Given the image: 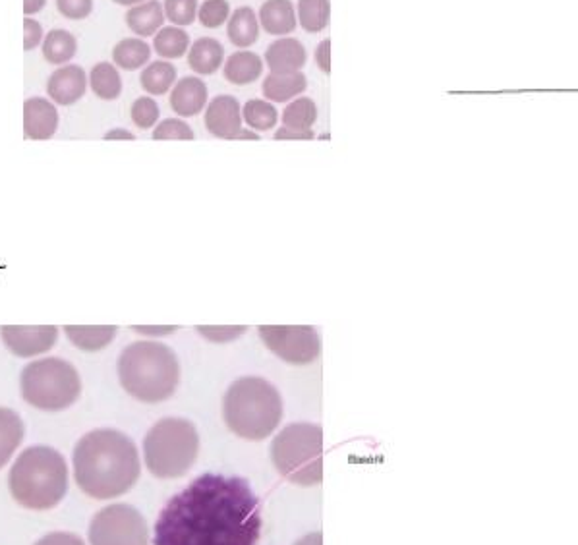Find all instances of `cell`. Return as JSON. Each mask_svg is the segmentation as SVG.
Here are the masks:
<instances>
[{
    "instance_id": "43",
    "label": "cell",
    "mask_w": 578,
    "mask_h": 545,
    "mask_svg": "<svg viewBox=\"0 0 578 545\" xmlns=\"http://www.w3.org/2000/svg\"><path fill=\"white\" fill-rule=\"evenodd\" d=\"M275 140H314L312 130H294V128H279L275 134Z\"/></svg>"
},
{
    "instance_id": "23",
    "label": "cell",
    "mask_w": 578,
    "mask_h": 545,
    "mask_svg": "<svg viewBox=\"0 0 578 545\" xmlns=\"http://www.w3.org/2000/svg\"><path fill=\"white\" fill-rule=\"evenodd\" d=\"M227 35L232 45L240 49H248L250 45H254L260 39V20L254 8L250 6L236 8L227 22Z\"/></svg>"
},
{
    "instance_id": "42",
    "label": "cell",
    "mask_w": 578,
    "mask_h": 545,
    "mask_svg": "<svg viewBox=\"0 0 578 545\" xmlns=\"http://www.w3.org/2000/svg\"><path fill=\"white\" fill-rule=\"evenodd\" d=\"M134 333L140 335H147V337H167L171 333H176L178 327L176 325H163V327H151V325H132L130 327Z\"/></svg>"
},
{
    "instance_id": "4",
    "label": "cell",
    "mask_w": 578,
    "mask_h": 545,
    "mask_svg": "<svg viewBox=\"0 0 578 545\" xmlns=\"http://www.w3.org/2000/svg\"><path fill=\"white\" fill-rule=\"evenodd\" d=\"M8 488L24 509H55L68 491L66 460L53 447H28L10 468Z\"/></svg>"
},
{
    "instance_id": "13",
    "label": "cell",
    "mask_w": 578,
    "mask_h": 545,
    "mask_svg": "<svg viewBox=\"0 0 578 545\" xmlns=\"http://www.w3.org/2000/svg\"><path fill=\"white\" fill-rule=\"evenodd\" d=\"M87 89L86 70L78 64H66L57 68L47 80V95L53 103L70 107L78 103Z\"/></svg>"
},
{
    "instance_id": "32",
    "label": "cell",
    "mask_w": 578,
    "mask_h": 545,
    "mask_svg": "<svg viewBox=\"0 0 578 545\" xmlns=\"http://www.w3.org/2000/svg\"><path fill=\"white\" fill-rule=\"evenodd\" d=\"M285 128L294 130H312V126L318 120V107L310 97H300L294 99V103H289L287 109L281 116Z\"/></svg>"
},
{
    "instance_id": "15",
    "label": "cell",
    "mask_w": 578,
    "mask_h": 545,
    "mask_svg": "<svg viewBox=\"0 0 578 545\" xmlns=\"http://www.w3.org/2000/svg\"><path fill=\"white\" fill-rule=\"evenodd\" d=\"M209 103L207 86L200 76H186L178 80L171 91V109L182 118H192L202 113Z\"/></svg>"
},
{
    "instance_id": "41",
    "label": "cell",
    "mask_w": 578,
    "mask_h": 545,
    "mask_svg": "<svg viewBox=\"0 0 578 545\" xmlns=\"http://www.w3.org/2000/svg\"><path fill=\"white\" fill-rule=\"evenodd\" d=\"M316 62L325 76L331 74V39H325L319 43L316 49Z\"/></svg>"
},
{
    "instance_id": "38",
    "label": "cell",
    "mask_w": 578,
    "mask_h": 545,
    "mask_svg": "<svg viewBox=\"0 0 578 545\" xmlns=\"http://www.w3.org/2000/svg\"><path fill=\"white\" fill-rule=\"evenodd\" d=\"M57 10L68 20H86L93 12V0H57Z\"/></svg>"
},
{
    "instance_id": "46",
    "label": "cell",
    "mask_w": 578,
    "mask_h": 545,
    "mask_svg": "<svg viewBox=\"0 0 578 545\" xmlns=\"http://www.w3.org/2000/svg\"><path fill=\"white\" fill-rule=\"evenodd\" d=\"M294 545H323V536L319 532L308 534V536H304L300 542H296Z\"/></svg>"
},
{
    "instance_id": "24",
    "label": "cell",
    "mask_w": 578,
    "mask_h": 545,
    "mask_svg": "<svg viewBox=\"0 0 578 545\" xmlns=\"http://www.w3.org/2000/svg\"><path fill=\"white\" fill-rule=\"evenodd\" d=\"M41 49H43V58L49 62V64H55V66H64L66 62H70L72 58L76 57L78 53V41L76 37L66 31V29H51L43 43H41Z\"/></svg>"
},
{
    "instance_id": "39",
    "label": "cell",
    "mask_w": 578,
    "mask_h": 545,
    "mask_svg": "<svg viewBox=\"0 0 578 545\" xmlns=\"http://www.w3.org/2000/svg\"><path fill=\"white\" fill-rule=\"evenodd\" d=\"M45 39V31H43V26L33 20V18H28L24 20V49L26 51H33L37 49Z\"/></svg>"
},
{
    "instance_id": "30",
    "label": "cell",
    "mask_w": 578,
    "mask_h": 545,
    "mask_svg": "<svg viewBox=\"0 0 578 545\" xmlns=\"http://www.w3.org/2000/svg\"><path fill=\"white\" fill-rule=\"evenodd\" d=\"M296 20L308 33H319L329 26L331 2L329 0H298Z\"/></svg>"
},
{
    "instance_id": "18",
    "label": "cell",
    "mask_w": 578,
    "mask_h": 545,
    "mask_svg": "<svg viewBox=\"0 0 578 545\" xmlns=\"http://www.w3.org/2000/svg\"><path fill=\"white\" fill-rule=\"evenodd\" d=\"M225 60V47L215 37H202L188 49V64L198 76L215 74Z\"/></svg>"
},
{
    "instance_id": "20",
    "label": "cell",
    "mask_w": 578,
    "mask_h": 545,
    "mask_svg": "<svg viewBox=\"0 0 578 545\" xmlns=\"http://www.w3.org/2000/svg\"><path fill=\"white\" fill-rule=\"evenodd\" d=\"M64 333L68 341L84 352H99L115 341L118 327L115 325H66Z\"/></svg>"
},
{
    "instance_id": "19",
    "label": "cell",
    "mask_w": 578,
    "mask_h": 545,
    "mask_svg": "<svg viewBox=\"0 0 578 545\" xmlns=\"http://www.w3.org/2000/svg\"><path fill=\"white\" fill-rule=\"evenodd\" d=\"M263 97L271 103H289L308 89V78L302 72L267 74L263 80Z\"/></svg>"
},
{
    "instance_id": "16",
    "label": "cell",
    "mask_w": 578,
    "mask_h": 545,
    "mask_svg": "<svg viewBox=\"0 0 578 545\" xmlns=\"http://www.w3.org/2000/svg\"><path fill=\"white\" fill-rule=\"evenodd\" d=\"M308 60L306 47L294 39L285 37L273 41L267 51H265V64L273 74H290V72H300Z\"/></svg>"
},
{
    "instance_id": "26",
    "label": "cell",
    "mask_w": 578,
    "mask_h": 545,
    "mask_svg": "<svg viewBox=\"0 0 578 545\" xmlns=\"http://www.w3.org/2000/svg\"><path fill=\"white\" fill-rule=\"evenodd\" d=\"M89 87L103 101H115L122 93V78L111 62H99L89 72Z\"/></svg>"
},
{
    "instance_id": "25",
    "label": "cell",
    "mask_w": 578,
    "mask_h": 545,
    "mask_svg": "<svg viewBox=\"0 0 578 545\" xmlns=\"http://www.w3.org/2000/svg\"><path fill=\"white\" fill-rule=\"evenodd\" d=\"M24 439V422L10 410L0 406V468L8 464Z\"/></svg>"
},
{
    "instance_id": "34",
    "label": "cell",
    "mask_w": 578,
    "mask_h": 545,
    "mask_svg": "<svg viewBox=\"0 0 578 545\" xmlns=\"http://www.w3.org/2000/svg\"><path fill=\"white\" fill-rule=\"evenodd\" d=\"M229 18H231L229 0H205L198 10V20L203 28H221L229 22Z\"/></svg>"
},
{
    "instance_id": "9",
    "label": "cell",
    "mask_w": 578,
    "mask_h": 545,
    "mask_svg": "<svg viewBox=\"0 0 578 545\" xmlns=\"http://www.w3.org/2000/svg\"><path fill=\"white\" fill-rule=\"evenodd\" d=\"M87 538L91 545H149V530L138 509L115 503L91 518Z\"/></svg>"
},
{
    "instance_id": "35",
    "label": "cell",
    "mask_w": 578,
    "mask_h": 545,
    "mask_svg": "<svg viewBox=\"0 0 578 545\" xmlns=\"http://www.w3.org/2000/svg\"><path fill=\"white\" fill-rule=\"evenodd\" d=\"M194 130L182 118H165L153 130V140H194Z\"/></svg>"
},
{
    "instance_id": "8",
    "label": "cell",
    "mask_w": 578,
    "mask_h": 545,
    "mask_svg": "<svg viewBox=\"0 0 578 545\" xmlns=\"http://www.w3.org/2000/svg\"><path fill=\"white\" fill-rule=\"evenodd\" d=\"M24 401L43 412H60L80 399L82 379L62 358H43L28 364L20 375Z\"/></svg>"
},
{
    "instance_id": "3",
    "label": "cell",
    "mask_w": 578,
    "mask_h": 545,
    "mask_svg": "<svg viewBox=\"0 0 578 545\" xmlns=\"http://www.w3.org/2000/svg\"><path fill=\"white\" fill-rule=\"evenodd\" d=\"M122 389L136 401L155 404L169 401L180 383V364L171 346L136 341L118 356Z\"/></svg>"
},
{
    "instance_id": "5",
    "label": "cell",
    "mask_w": 578,
    "mask_h": 545,
    "mask_svg": "<svg viewBox=\"0 0 578 545\" xmlns=\"http://www.w3.org/2000/svg\"><path fill=\"white\" fill-rule=\"evenodd\" d=\"M223 416L229 430L248 441H261L279 428L283 399L263 377H240L223 399Z\"/></svg>"
},
{
    "instance_id": "11",
    "label": "cell",
    "mask_w": 578,
    "mask_h": 545,
    "mask_svg": "<svg viewBox=\"0 0 578 545\" xmlns=\"http://www.w3.org/2000/svg\"><path fill=\"white\" fill-rule=\"evenodd\" d=\"M0 337L6 348L20 358H31L51 350L58 339L55 325H4Z\"/></svg>"
},
{
    "instance_id": "28",
    "label": "cell",
    "mask_w": 578,
    "mask_h": 545,
    "mask_svg": "<svg viewBox=\"0 0 578 545\" xmlns=\"http://www.w3.org/2000/svg\"><path fill=\"white\" fill-rule=\"evenodd\" d=\"M153 49H155L157 57H163V60L182 58L190 49V35L184 28L163 26L155 33Z\"/></svg>"
},
{
    "instance_id": "37",
    "label": "cell",
    "mask_w": 578,
    "mask_h": 545,
    "mask_svg": "<svg viewBox=\"0 0 578 545\" xmlns=\"http://www.w3.org/2000/svg\"><path fill=\"white\" fill-rule=\"evenodd\" d=\"M196 331L202 335L203 339L211 343H231L238 339L242 333H246L244 325L238 327H207V325H198Z\"/></svg>"
},
{
    "instance_id": "1",
    "label": "cell",
    "mask_w": 578,
    "mask_h": 545,
    "mask_svg": "<svg viewBox=\"0 0 578 545\" xmlns=\"http://www.w3.org/2000/svg\"><path fill=\"white\" fill-rule=\"evenodd\" d=\"M261 526L260 499L248 480L207 472L165 505L153 545H258Z\"/></svg>"
},
{
    "instance_id": "33",
    "label": "cell",
    "mask_w": 578,
    "mask_h": 545,
    "mask_svg": "<svg viewBox=\"0 0 578 545\" xmlns=\"http://www.w3.org/2000/svg\"><path fill=\"white\" fill-rule=\"evenodd\" d=\"M198 10H200L198 0H165L163 2L165 18L176 28L192 26L198 18Z\"/></svg>"
},
{
    "instance_id": "36",
    "label": "cell",
    "mask_w": 578,
    "mask_h": 545,
    "mask_svg": "<svg viewBox=\"0 0 578 545\" xmlns=\"http://www.w3.org/2000/svg\"><path fill=\"white\" fill-rule=\"evenodd\" d=\"M130 116H132V122L140 130H149L159 120V105L151 97H140L134 101V105L130 109Z\"/></svg>"
},
{
    "instance_id": "7",
    "label": "cell",
    "mask_w": 578,
    "mask_h": 545,
    "mask_svg": "<svg viewBox=\"0 0 578 545\" xmlns=\"http://www.w3.org/2000/svg\"><path fill=\"white\" fill-rule=\"evenodd\" d=\"M271 459L283 478L296 486L323 482V430L318 424H289L273 439Z\"/></svg>"
},
{
    "instance_id": "10",
    "label": "cell",
    "mask_w": 578,
    "mask_h": 545,
    "mask_svg": "<svg viewBox=\"0 0 578 545\" xmlns=\"http://www.w3.org/2000/svg\"><path fill=\"white\" fill-rule=\"evenodd\" d=\"M258 333L263 345L292 366L312 364L321 352L318 329L310 325H261Z\"/></svg>"
},
{
    "instance_id": "29",
    "label": "cell",
    "mask_w": 578,
    "mask_h": 545,
    "mask_svg": "<svg viewBox=\"0 0 578 545\" xmlns=\"http://www.w3.org/2000/svg\"><path fill=\"white\" fill-rule=\"evenodd\" d=\"M174 82H176V68L169 60L151 62L140 76V84L149 95L169 93Z\"/></svg>"
},
{
    "instance_id": "14",
    "label": "cell",
    "mask_w": 578,
    "mask_h": 545,
    "mask_svg": "<svg viewBox=\"0 0 578 545\" xmlns=\"http://www.w3.org/2000/svg\"><path fill=\"white\" fill-rule=\"evenodd\" d=\"M55 103L43 97H29L24 103V136L28 140H51L58 130Z\"/></svg>"
},
{
    "instance_id": "21",
    "label": "cell",
    "mask_w": 578,
    "mask_h": 545,
    "mask_svg": "<svg viewBox=\"0 0 578 545\" xmlns=\"http://www.w3.org/2000/svg\"><path fill=\"white\" fill-rule=\"evenodd\" d=\"M165 24L163 4L159 0H145L126 12V26L138 37H151Z\"/></svg>"
},
{
    "instance_id": "2",
    "label": "cell",
    "mask_w": 578,
    "mask_h": 545,
    "mask_svg": "<svg viewBox=\"0 0 578 545\" xmlns=\"http://www.w3.org/2000/svg\"><path fill=\"white\" fill-rule=\"evenodd\" d=\"M72 466L78 488L99 501L124 495L142 474L136 443L126 433L109 428L89 431L76 443Z\"/></svg>"
},
{
    "instance_id": "17",
    "label": "cell",
    "mask_w": 578,
    "mask_h": 545,
    "mask_svg": "<svg viewBox=\"0 0 578 545\" xmlns=\"http://www.w3.org/2000/svg\"><path fill=\"white\" fill-rule=\"evenodd\" d=\"M258 20L260 28L269 35H289L298 28L292 0H265L261 4Z\"/></svg>"
},
{
    "instance_id": "31",
    "label": "cell",
    "mask_w": 578,
    "mask_h": 545,
    "mask_svg": "<svg viewBox=\"0 0 578 545\" xmlns=\"http://www.w3.org/2000/svg\"><path fill=\"white\" fill-rule=\"evenodd\" d=\"M242 120L258 132L273 130L279 122V113L273 103H267L263 99H252L242 107Z\"/></svg>"
},
{
    "instance_id": "48",
    "label": "cell",
    "mask_w": 578,
    "mask_h": 545,
    "mask_svg": "<svg viewBox=\"0 0 578 545\" xmlns=\"http://www.w3.org/2000/svg\"><path fill=\"white\" fill-rule=\"evenodd\" d=\"M116 4H120V6H136V4H142L145 0H113Z\"/></svg>"
},
{
    "instance_id": "47",
    "label": "cell",
    "mask_w": 578,
    "mask_h": 545,
    "mask_svg": "<svg viewBox=\"0 0 578 545\" xmlns=\"http://www.w3.org/2000/svg\"><path fill=\"white\" fill-rule=\"evenodd\" d=\"M236 140H260V136L254 134V132H248V130H240Z\"/></svg>"
},
{
    "instance_id": "45",
    "label": "cell",
    "mask_w": 578,
    "mask_h": 545,
    "mask_svg": "<svg viewBox=\"0 0 578 545\" xmlns=\"http://www.w3.org/2000/svg\"><path fill=\"white\" fill-rule=\"evenodd\" d=\"M105 140H136V136L124 128H115L105 134Z\"/></svg>"
},
{
    "instance_id": "44",
    "label": "cell",
    "mask_w": 578,
    "mask_h": 545,
    "mask_svg": "<svg viewBox=\"0 0 578 545\" xmlns=\"http://www.w3.org/2000/svg\"><path fill=\"white\" fill-rule=\"evenodd\" d=\"M47 6V0H24V14L31 18L33 14L41 12Z\"/></svg>"
},
{
    "instance_id": "27",
    "label": "cell",
    "mask_w": 578,
    "mask_h": 545,
    "mask_svg": "<svg viewBox=\"0 0 578 545\" xmlns=\"http://www.w3.org/2000/svg\"><path fill=\"white\" fill-rule=\"evenodd\" d=\"M151 58V47L142 41L140 37H128L118 41L113 49V60L116 66L126 70V72H134L140 70L145 66Z\"/></svg>"
},
{
    "instance_id": "40",
    "label": "cell",
    "mask_w": 578,
    "mask_h": 545,
    "mask_svg": "<svg viewBox=\"0 0 578 545\" xmlns=\"http://www.w3.org/2000/svg\"><path fill=\"white\" fill-rule=\"evenodd\" d=\"M35 545H86L84 540L72 532H51Z\"/></svg>"
},
{
    "instance_id": "12",
    "label": "cell",
    "mask_w": 578,
    "mask_h": 545,
    "mask_svg": "<svg viewBox=\"0 0 578 545\" xmlns=\"http://www.w3.org/2000/svg\"><path fill=\"white\" fill-rule=\"evenodd\" d=\"M203 120L207 132L221 140H236L244 122L240 103L232 95H219L209 101Z\"/></svg>"
},
{
    "instance_id": "6",
    "label": "cell",
    "mask_w": 578,
    "mask_h": 545,
    "mask_svg": "<svg viewBox=\"0 0 578 545\" xmlns=\"http://www.w3.org/2000/svg\"><path fill=\"white\" fill-rule=\"evenodd\" d=\"M198 453L200 435L190 420L163 418L145 435V466L155 478L173 480L186 476Z\"/></svg>"
},
{
    "instance_id": "22",
    "label": "cell",
    "mask_w": 578,
    "mask_h": 545,
    "mask_svg": "<svg viewBox=\"0 0 578 545\" xmlns=\"http://www.w3.org/2000/svg\"><path fill=\"white\" fill-rule=\"evenodd\" d=\"M263 74V60L258 53L238 51L232 53L225 62V80L232 86H248L260 80Z\"/></svg>"
}]
</instances>
